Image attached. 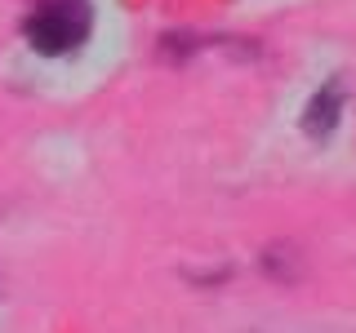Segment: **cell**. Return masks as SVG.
Here are the masks:
<instances>
[{
  "label": "cell",
  "instance_id": "obj_1",
  "mask_svg": "<svg viewBox=\"0 0 356 333\" xmlns=\"http://www.w3.org/2000/svg\"><path fill=\"white\" fill-rule=\"evenodd\" d=\"M89 0H40L22 22V36L36 53H67L89 36Z\"/></svg>",
  "mask_w": 356,
  "mask_h": 333
},
{
  "label": "cell",
  "instance_id": "obj_2",
  "mask_svg": "<svg viewBox=\"0 0 356 333\" xmlns=\"http://www.w3.org/2000/svg\"><path fill=\"white\" fill-rule=\"evenodd\" d=\"M339 116H343V89L339 80H330L321 94H312V103L303 111V133L307 138H330L339 129Z\"/></svg>",
  "mask_w": 356,
  "mask_h": 333
},
{
  "label": "cell",
  "instance_id": "obj_3",
  "mask_svg": "<svg viewBox=\"0 0 356 333\" xmlns=\"http://www.w3.org/2000/svg\"><path fill=\"white\" fill-rule=\"evenodd\" d=\"M263 266H267V275H276V280H298V253L289 249H281V244H272V249L263 253Z\"/></svg>",
  "mask_w": 356,
  "mask_h": 333
}]
</instances>
